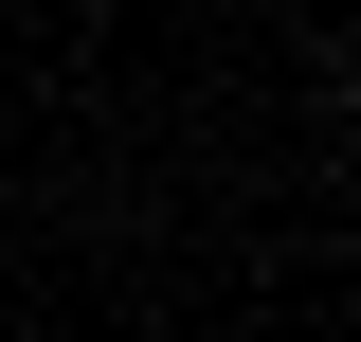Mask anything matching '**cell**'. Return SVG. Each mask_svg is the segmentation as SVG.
I'll use <instances>...</instances> for the list:
<instances>
[{
  "label": "cell",
  "instance_id": "6da1fadb",
  "mask_svg": "<svg viewBox=\"0 0 361 342\" xmlns=\"http://www.w3.org/2000/svg\"><path fill=\"white\" fill-rule=\"evenodd\" d=\"M325 90H343V108H361V37H343V54H325Z\"/></svg>",
  "mask_w": 361,
  "mask_h": 342
}]
</instances>
